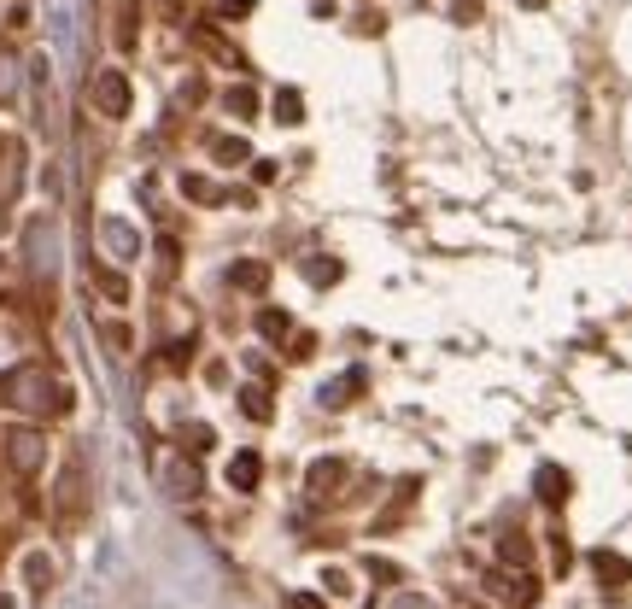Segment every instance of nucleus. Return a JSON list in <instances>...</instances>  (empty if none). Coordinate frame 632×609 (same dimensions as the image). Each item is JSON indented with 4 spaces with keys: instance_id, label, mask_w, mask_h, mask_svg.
I'll return each mask as SVG.
<instances>
[{
    "instance_id": "obj_26",
    "label": "nucleus",
    "mask_w": 632,
    "mask_h": 609,
    "mask_svg": "<svg viewBox=\"0 0 632 609\" xmlns=\"http://www.w3.org/2000/svg\"><path fill=\"white\" fill-rule=\"evenodd\" d=\"M310 352H316V334H299V341H293V352H287V357H310Z\"/></svg>"
},
{
    "instance_id": "obj_15",
    "label": "nucleus",
    "mask_w": 632,
    "mask_h": 609,
    "mask_svg": "<svg viewBox=\"0 0 632 609\" xmlns=\"http://www.w3.org/2000/svg\"><path fill=\"white\" fill-rule=\"evenodd\" d=\"M276 117H281V124H299V117H305V100H299V88H281V94H276Z\"/></svg>"
},
{
    "instance_id": "obj_4",
    "label": "nucleus",
    "mask_w": 632,
    "mask_h": 609,
    "mask_svg": "<svg viewBox=\"0 0 632 609\" xmlns=\"http://www.w3.org/2000/svg\"><path fill=\"white\" fill-rule=\"evenodd\" d=\"M346 475H351V469L340 463V457H323V463L305 469V486H310V493H323V498H334L340 486H346Z\"/></svg>"
},
{
    "instance_id": "obj_22",
    "label": "nucleus",
    "mask_w": 632,
    "mask_h": 609,
    "mask_svg": "<svg viewBox=\"0 0 632 609\" xmlns=\"http://www.w3.org/2000/svg\"><path fill=\"white\" fill-rule=\"evenodd\" d=\"M258 334L281 341V334H287V311H258Z\"/></svg>"
},
{
    "instance_id": "obj_17",
    "label": "nucleus",
    "mask_w": 632,
    "mask_h": 609,
    "mask_svg": "<svg viewBox=\"0 0 632 609\" xmlns=\"http://www.w3.org/2000/svg\"><path fill=\"white\" fill-rule=\"evenodd\" d=\"M182 194H188V199H199V205H211V199H217V182H211V176H194V171H188V176H182Z\"/></svg>"
},
{
    "instance_id": "obj_20",
    "label": "nucleus",
    "mask_w": 632,
    "mask_h": 609,
    "mask_svg": "<svg viewBox=\"0 0 632 609\" xmlns=\"http://www.w3.org/2000/svg\"><path fill=\"white\" fill-rule=\"evenodd\" d=\"M228 282H235V287H264L269 269L264 264H235V269H228Z\"/></svg>"
},
{
    "instance_id": "obj_28",
    "label": "nucleus",
    "mask_w": 632,
    "mask_h": 609,
    "mask_svg": "<svg viewBox=\"0 0 632 609\" xmlns=\"http://www.w3.org/2000/svg\"><path fill=\"white\" fill-rule=\"evenodd\" d=\"M287 609H323V604H316V597H293V604H287Z\"/></svg>"
},
{
    "instance_id": "obj_27",
    "label": "nucleus",
    "mask_w": 632,
    "mask_h": 609,
    "mask_svg": "<svg viewBox=\"0 0 632 609\" xmlns=\"http://www.w3.org/2000/svg\"><path fill=\"white\" fill-rule=\"evenodd\" d=\"M398 609H434V604H421V597H398Z\"/></svg>"
},
{
    "instance_id": "obj_16",
    "label": "nucleus",
    "mask_w": 632,
    "mask_h": 609,
    "mask_svg": "<svg viewBox=\"0 0 632 609\" xmlns=\"http://www.w3.org/2000/svg\"><path fill=\"white\" fill-rule=\"evenodd\" d=\"M24 581L36 586V592H47V581H53V563H47L42 551H36V557H24Z\"/></svg>"
},
{
    "instance_id": "obj_11",
    "label": "nucleus",
    "mask_w": 632,
    "mask_h": 609,
    "mask_svg": "<svg viewBox=\"0 0 632 609\" xmlns=\"http://www.w3.org/2000/svg\"><path fill=\"white\" fill-rule=\"evenodd\" d=\"M305 282L334 287V282H340V264H334V258H305Z\"/></svg>"
},
{
    "instance_id": "obj_13",
    "label": "nucleus",
    "mask_w": 632,
    "mask_h": 609,
    "mask_svg": "<svg viewBox=\"0 0 632 609\" xmlns=\"http://www.w3.org/2000/svg\"><path fill=\"white\" fill-rule=\"evenodd\" d=\"M211 158H223V164H246V141H240V135H217V141H211Z\"/></svg>"
},
{
    "instance_id": "obj_9",
    "label": "nucleus",
    "mask_w": 632,
    "mask_h": 609,
    "mask_svg": "<svg viewBox=\"0 0 632 609\" xmlns=\"http://www.w3.org/2000/svg\"><path fill=\"white\" fill-rule=\"evenodd\" d=\"M59 493H65V522H70V516H83V469H76V463L65 469V486H59Z\"/></svg>"
},
{
    "instance_id": "obj_25",
    "label": "nucleus",
    "mask_w": 632,
    "mask_h": 609,
    "mask_svg": "<svg viewBox=\"0 0 632 609\" xmlns=\"http://www.w3.org/2000/svg\"><path fill=\"white\" fill-rule=\"evenodd\" d=\"M217 6H223V18H246V12H252V0H217Z\"/></svg>"
},
{
    "instance_id": "obj_23",
    "label": "nucleus",
    "mask_w": 632,
    "mask_h": 609,
    "mask_svg": "<svg viewBox=\"0 0 632 609\" xmlns=\"http://www.w3.org/2000/svg\"><path fill=\"white\" fill-rule=\"evenodd\" d=\"M100 334H106V341H112L117 352H129V346H135V341H129V328H124V323H106V328H100Z\"/></svg>"
},
{
    "instance_id": "obj_10",
    "label": "nucleus",
    "mask_w": 632,
    "mask_h": 609,
    "mask_svg": "<svg viewBox=\"0 0 632 609\" xmlns=\"http://www.w3.org/2000/svg\"><path fill=\"white\" fill-rule=\"evenodd\" d=\"M240 411L252 416V422H269V411H276V405H269L264 387H246V393H240Z\"/></svg>"
},
{
    "instance_id": "obj_21",
    "label": "nucleus",
    "mask_w": 632,
    "mask_h": 609,
    "mask_svg": "<svg viewBox=\"0 0 632 609\" xmlns=\"http://www.w3.org/2000/svg\"><path fill=\"white\" fill-rule=\"evenodd\" d=\"M18 94V59L12 53H0V106Z\"/></svg>"
},
{
    "instance_id": "obj_7",
    "label": "nucleus",
    "mask_w": 632,
    "mask_h": 609,
    "mask_svg": "<svg viewBox=\"0 0 632 609\" xmlns=\"http://www.w3.org/2000/svg\"><path fill=\"white\" fill-rule=\"evenodd\" d=\"M258 475H264V457H258V452H240L235 463H228V486H235V493H252Z\"/></svg>"
},
{
    "instance_id": "obj_19",
    "label": "nucleus",
    "mask_w": 632,
    "mask_h": 609,
    "mask_svg": "<svg viewBox=\"0 0 632 609\" xmlns=\"http://www.w3.org/2000/svg\"><path fill=\"white\" fill-rule=\"evenodd\" d=\"M94 282H100V293L112 299V305H124V299H129V282H124V276H117V269H100Z\"/></svg>"
},
{
    "instance_id": "obj_6",
    "label": "nucleus",
    "mask_w": 632,
    "mask_h": 609,
    "mask_svg": "<svg viewBox=\"0 0 632 609\" xmlns=\"http://www.w3.org/2000/svg\"><path fill=\"white\" fill-rule=\"evenodd\" d=\"M164 486H170V498H194L205 481H199V469L188 463V457H170V463H164Z\"/></svg>"
},
{
    "instance_id": "obj_8",
    "label": "nucleus",
    "mask_w": 632,
    "mask_h": 609,
    "mask_svg": "<svg viewBox=\"0 0 632 609\" xmlns=\"http://www.w3.org/2000/svg\"><path fill=\"white\" fill-rule=\"evenodd\" d=\"M351 393H364V375H357V369L323 387V405H328V411H340V405H351Z\"/></svg>"
},
{
    "instance_id": "obj_24",
    "label": "nucleus",
    "mask_w": 632,
    "mask_h": 609,
    "mask_svg": "<svg viewBox=\"0 0 632 609\" xmlns=\"http://www.w3.org/2000/svg\"><path fill=\"white\" fill-rule=\"evenodd\" d=\"M199 100H205V83H199V76H188V83H182V106H199Z\"/></svg>"
},
{
    "instance_id": "obj_3",
    "label": "nucleus",
    "mask_w": 632,
    "mask_h": 609,
    "mask_svg": "<svg viewBox=\"0 0 632 609\" xmlns=\"http://www.w3.org/2000/svg\"><path fill=\"white\" fill-rule=\"evenodd\" d=\"M88 94H94V106L106 117H129V76L124 71H94V88H88Z\"/></svg>"
},
{
    "instance_id": "obj_5",
    "label": "nucleus",
    "mask_w": 632,
    "mask_h": 609,
    "mask_svg": "<svg viewBox=\"0 0 632 609\" xmlns=\"http://www.w3.org/2000/svg\"><path fill=\"white\" fill-rule=\"evenodd\" d=\"M100 246H106L112 258H135L140 252V235L129 223H117V217H106V223H100Z\"/></svg>"
},
{
    "instance_id": "obj_2",
    "label": "nucleus",
    "mask_w": 632,
    "mask_h": 609,
    "mask_svg": "<svg viewBox=\"0 0 632 609\" xmlns=\"http://www.w3.org/2000/svg\"><path fill=\"white\" fill-rule=\"evenodd\" d=\"M0 445H6V463H12V475H36V469L47 463V439L36 434V428H12V434H0Z\"/></svg>"
},
{
    "instance_id": "obj_18",
    "label": "nucleus",
    "mask_w": 632,
    "mask_h": 609,
    "mask_svg": "<svg viewBox=\"0 0 632 609\" xmlns=\"http://www.w3.org/2000/svg\"><path fill=\"white\" fill-rule=\"evenodd\" d=\"M223 106H228L235 117H252V112H258V94H252V88H228Z\"/></svg>"
},
{
    "instance_id": "obj_1",
    "label": "nucleus",
    "mask_w": 632,
    "mask_h": 609,
    "mask_svg": "<svg viewBox=\"0 0 632 609\" xmlns=\"http://www.w3.org/2000/svg\"><path fill=\"white\" fill-rule=\"evenodd\" d=\"M0 393H6V405H18V411L29 416H65L70 411V387L59 381L47 364H18L6 381H0Z\"/></svg>"
},
{
    "instance_id": "obj_12",
    "label": "nucleus",
    "mask_w": 632,
    "mask_h": 609,
    "mask_svg": "<svg viewBox=\"0 0 632 609\" xmlns=\"http://www.w3.org/2000/svg\"><path fill=\"white\" fill-rule=\"evenodd\" d=\"M539 498L562 504V498H568V475H562V469H539Z\"/></svg>"
},
{
    "instance_id": "obj_14",
    "label": "nucleus",
    "mask_w": 632,
    "mask_h": 609,
    "mask_svg": "<svg viewBox=\"0 0 632 609\" xmlns=\"http://www.w3.org/2000/svg\"><path fill=\"white\" fill-rule=\"evenodd\" d=\"M182 445H188V457H199V452H211V445H217V434H211L205 422H188V428H182Z\"/></svg>"
}]
</instances>
